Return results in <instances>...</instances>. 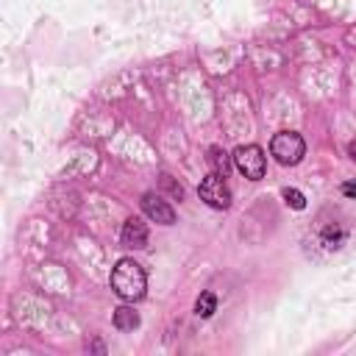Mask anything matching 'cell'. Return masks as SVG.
<instances>
[{
	"mask_svg": "<svg viewBox=\"0 0 356 356\" xmlns=\"http://www.w3.org/2000/svg\"><path fill=\"white\" fill-rule=\"evenodd\" d=\"M111 289L122 300H139L147 289V275L142 264H136L134 259H120L111 270Z\"/></svg>",
	"mask_w": 356,
	"mask_h": 356,
	"instance_id": "cell-1",
	"label": "cell"
},
{
	"mask_svg": "<svg viewBox=\"0 0 356 356\" xmlns=\"http://www.w3.org/2000/svg\"><path fill=\"white\" fill-rule=\"evenodd\" d=\"M270 153H273V159H275L278 164L295 167V164L306 156V142H303V136L295 134V131H278V134L273 136V142H270Z\"/></svg>",
	"mask_w": 356,
	"mask_h": 356,
	"instance_id": "cell-2",
	"label": "cell"
},
{
	"mask_svg": "<svg viewBox=\"0 0 356 356\" xmlns=\"http://www.w3.org/2000/svg\"><path fill=\"white\" fill-rule=\"evenodd\" d=\"M234 164H236V170L245 175V178H250V181H259V178H264V170H267V156H264V150L259 147V145H239L236 150H234Z\"/></svg>",
	"mask_w": 356,
	"mask_h": 356,
	"instance_id": "cell-3",
	"label": "cell"
},
{
	"mask_svg": "<svg viewBox=\"0 0 356 356\" xmlns=\"http://www.w3.org/2000/svg\"><path fill=\"white\" fill-rule=\"evenodd\" d=\"M197 195H200V200H203L206 206H211V209H228V206H231V189L225 186L222 175H217V172H211V175H206V178L200 181Z\"/></svg>",
	"mask_w": 356,
	"mask_h": 356,
	"instance_id": "cell-4",
	"label": "cell"
},
{
	"mask_svg": "<svg viewBox=\"0 0 356 356\" xmlns=\"http://www.w3.org/2000/svg\"><path fill=\"white\" fill-rule=\"evenodd\" d=\"M142 211H145L153 222H161V225H172V222H175V211H172V206H170L161 195L145 192V195H142Z\"/></svg>",
	"mask_w": 356,
	"mask_h": 356,
	"instance_id": "cell-5",
	"label": "cell"
},
{
	"mask_svg": "<svg viewBox=\"0 0 356 356\" xmlns=\"http://www.w3.org/2000/svg\"><path fill=\"white\" fill-rule=\"evenodd\" d=\"M120 242H122L125 248H134V250L145 248V245H147V225H145L139 217H128V220L122 222Z\"/></svg>",
	"mask_w": 356,
	"mask_h": 356,
	"instance_id": "cell-6",
	"label": "cell"
},
{
	"mask_svg": "<svg viewBox=\"0 0 356 356\" xmlns=\"http://www.w3.org/2000/svg\"><path fill=\"white\" fill-rule=\"evenodd\" d=\"M139 325V314L131 306H120L114 309V328L117 331H134Z\"/></svg>",
	"mask_w": 356,
	"mask_h": 356,
	"instance_id": "cell-7",
	"label": "cell"
},
{
	"mask_svg": "<svg viewBox=\"0 0 356 356\" xmlns=\"http://www.w3.org/2000/svg\"><path fill=\"white\" fill-rule=\"evenodd\" d=\"M209 164L214 167L217 175L225 178V172L231 170V156H228L225 150H220V147H209Z\"/></svg>",
	"mask_w": 356,
	"mask_h": 356,
	"instance_id": "cell-8",
	"label": "cell"
},
{
	"mask_svg": "<svg viewBox=\"0 0 356 356\" xmlns=\"http://www.w3.org/2000/svg\"><path fill=\"white\" fill-rule=\"evenodd\" d=\"M217 312V295L214 292H200V298L195 300V314L197 317H211Z\"/></svg>",
	"mask_w": 356,
	"mask_h": 356,
	"instance_id": "cell-9",
	"label": "cell"
},
{
	"mask_svg": "<svg viewBox=\"0 0 356 356\" xmlns=\"http://www.w3.org/2000/svg\"><path fill=\"white\" fill-rule=\"evenodd\" d=\"M284 195V203L289 206V209H306V197H303V192H298V189H284L281 192Z\"/></svg>",
	"mask_w": 356,
	"mask_h": 356,
	"instance_id": "cell-10",
	"label": "cell"
},
{
	"mask_svg": "<svg viewBox=\"0 0 356 356\" xmlns=\"http://www.w3.org/2000/svg\"><path fill=\"white\" fill-rule=\"evenodd\" d=\"M161 184L170 189V195H172V197H178V200L184 197V189H181L178 184H172V181H170V175H161Z\"/></svg>",
	"mask_w": 356,
	"mask_h": 356,
	"instance_id": "cell-11",
	"label": "cell"
},
{
	"mask_svg": "<svg viewBox=\"0 0 356 356\" xmlns=\"http://www.w3.org/2000/svg\"><path fill=\"white\" fill-rule=\"evenodd\" d=\"M342 195L345 197H356V181H345L342 184Z\"/></svg>",
	"mask_w": 356,
	"mask_h": 356,
	"instance_id": "cell-12",
	"label": "cell"
},
{
	"mask_svg": "<svg viewBox=\"0 0 356 356\" xmlns=\"http://www.w3.org/2000/svg\"><path fill=\"white\" fill-rule=\"evenodd\" d=\"M348 156L356 161V142H350V145H348Z\"/></svg>",
	"mask_w": 356,
	"mask_h": 356,
	"instance_id": "cell-13",
	"label": "cell"
}]
</instances>
